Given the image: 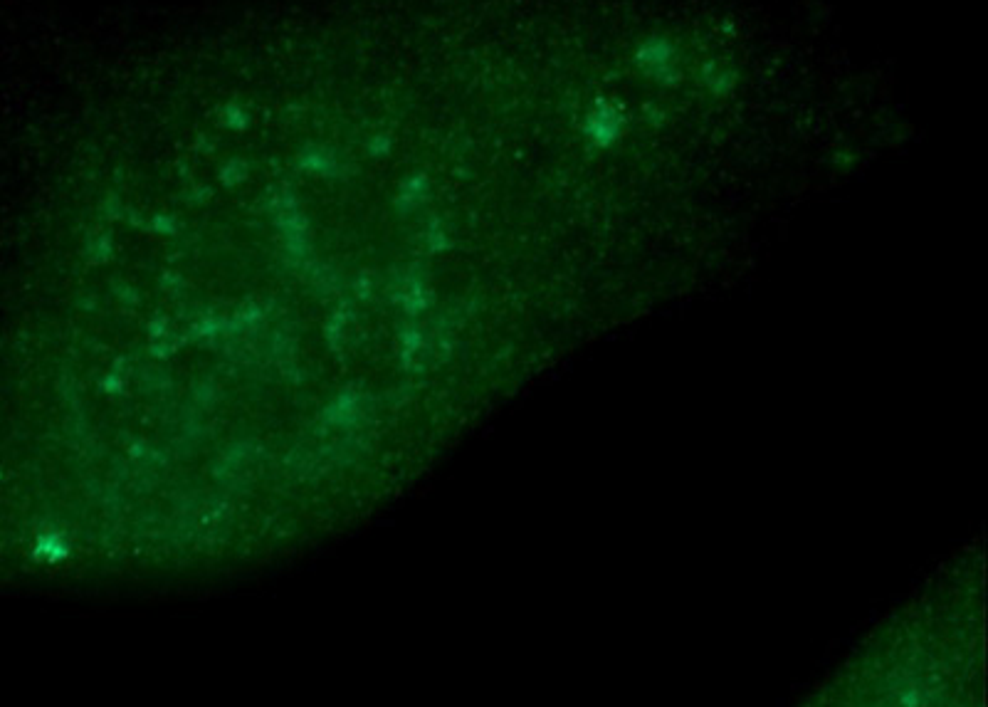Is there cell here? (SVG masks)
Instances as JSON below:
<instances>
[{
  "label": "cell",
  "instance_id": "cell-1",
  "mask_svg": "<svg viewBox=\"0 0 988 707\" xmlns=\"http://www.w3.org/2000/svg\"><path fill=\"white\" fill-rule=\"evenodd\" d=\"M635 67L660 87H677L682 80L680 50L667 35H650L635 47Z\"/></svg>",
  "mask_w": 988,
  "mask_h": 707
},
{
  "label": "cell",
  "instance_id": "cell-2",
  "mask_svg": "<svg viewBox=\"0 0 988 707\" xmlns=\"http://www.w3.org/2000/svg\"><path fill=\"white\" fill-rule=\"evenodd\" d=\"M623 112L616 107V104L606 102V99H596L591 109L586 112V119H583V132H586L588 139L598 146H611L616 144L623 134Z\"/></svg>",
  "mask_w": 988,
  "mask_h": 707
},
{
  "label": "cell",
  "instance_id": "cell-3",
  "mask_svg": "<svg viewBox=\"0 0 988 707\" xmlns=\"http://www.w3.org/2000/svg\"><path fill=\"white\" fill-rule=\"evenodd\" d=\"M702 82L709 87V92L714 94H727L729 89L737 82V75L732 72L729 65H717V62H707L702 72Z\"/></svg>",
  "mask_w": 988,
  "mask_h": 707
}]
</instances>
